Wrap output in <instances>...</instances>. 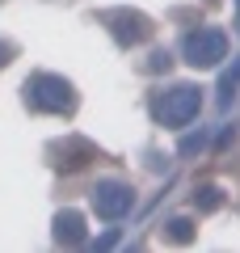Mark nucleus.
Segmentation results:
<instances>
[{
    "instance_id": "20e7f679",
    "label": "nucleus",
    "mask_w": 240,
    "mask_h": 253,
    "mask_svg": "<svg viewBox=\"0 0 240 253\" xmlns=\"http://www.w3.org/2000/svg\"><path fill=\"white\" fill-rule=\"evenodd\" d=\"M131 207H135V190L126 181L106 177V181L93 186V211L101 219H122V215H131Z\"/></svg>"
},
{
    "instance_id": "39448f33",
    "label": "nucleus",
    "mask_w": 240,
    "mask_h": 253,
    "mask_svg": "<svg viewBox=\"0 0 240 253\" xmlns=\"http://www.w3.org/2000/svg\"><path fill=\"white\" fill-rule=\"evenodd\" d=\"M110 21H114L110 30H114L118 46H135V42H143V38H148V30H152L148 21L139 17V13H114Z\"/></svg>"
},
{
    "instance_id": "9b49d317",
    "label": "nucleus",
    "mask_w": 240,
    "mask_h": 253,
    "mask_svg": "<svg viewBox=\"0 0 240 253\" xmlns=\"http://www.w3.org/2000/svg\"><path fill=\"white\" fill-rule=\"evenodd\" d=\"M169 63H173V55H169V51H152L148 72H169Z\"/></svg>"
},
{
    "instance_id": "f03ea898",
    "label": "nucleus",
    "mask_w": 240,
    "mask_h": 253,
    "mask_svg": "<svg viewBox=\"0 0 240 253\" xmlns=\"http://www.w3.org/2000/svg\"><path fill=\"white\" fill-rule=\"evenodd\" d=\"M26 101L34 110H51V114H68L76 106V89L55 72H34L26 81Z\"/></svg>"
},
{
    "instance_id": "4468645a",
    "label": "nucleus",
    "mask_w": 240,
    "mask_h": 253,
    "mask_svg": "<svg viewBox=\"0 0 240 253\" xmlns=\"http://www.w3.org/2000/svg\"><path fill=\"white\" fill-rule=\"evenodd\" d=\"M236 26H240V17H236Z\"/></svg>"
},
{
    "instance_id": "6e6552de",
    "label": "nucleus",
    "mask_w": 240,
    "mask_h": 253,
    "mask_svg": "<svg viewBox=\"0 0 240 253\" xmlns=\"http://www.w3.org/2000/svg\"><path fill=\"white\" fill-rule=\"evenodd\" d=\"M236 89H240V59H236V63L228 68V72L219 76V101H223V106H232V97H236Z\"/></svg>"
},
{
    "instance_id": "2eb2a0df",
    "label": "nucleus",
    "mask_w": 240,
    "mask_h": 253,
    "mask_svg": "<svg viewBox=\"0 0 240 253\" xmlns=\"http://www.w3.org/2000/svg\"><path fill=\"white\" fill-rule=\"evenodd\" d=\"M236 4H240V0H236Z\"/></svg>"
},
{
    "instance_id": "9d476101",
    "label": "nucleus",
    "mask_w": 240,
    "mask_h": 253,
    "mask_svg": "<svg viewBox=\"0 0 240 253\" xmlns=\"http://www.w3.org/2000/svg\"><path fill=\"white\" fill-rule=\"evenodd\" d=\"M202 148H206V131H194V135H186L177 144V152L181 156H194V152H202Z\"/></svg>"
},
{
    "instance_id": "f8f14e48",
    "label": "nucleus",
    "mask_w": 240,
    "mask_h": 253,
    "mask_svg": "<svg viewBox=\"0 0 240 253\" xmlns=\"http://www.w3.org/2000/svg\"><path fill=\"white\" fill-rule=\"evenodd\" d=\"M118 236H122V232H118V228H110L106 236H97V249H114V245H118Z\"/></svg>"
},
{
    "instance_id": "f257e3e1",
    "label": "nucleus",
    "mask_w": 240,
    "mask_h": 253,
    "mask_svg": "<svg viewBox=\"0 0 240 253\" xmlns=\"http://www.w3.org/2000/svg\"><path fill=\"white\" fill-rule=\"evenodd\" d=\"M198 110H202V89H198V84H173L169 93H160V97L152 101L156 123L169 126V131L190 126V123L198 118Z\"/></svg>"
},
{
    "instance_id": "7ed1b4c3",
    "label": "nucleus",
    "mask_w": 240,
    "mask_h": 253,
    "mask_svg": "<svg viewBox=\"0 0 240 253\" xmlns=\"http://www.w3.org/2000/svg\"><path fill=\"white\" fill-rule=\"evenodd\" d=\"M181 55H186L190 68H215L219 59H228V34L215 30V26L194 30V34H186V42H181Z\"/></svg>"
},
{
    "instance_id": "0eeeda50",
    "label": "nucleus",
    "mask_w": 240,
    "mask_h": 253,
    "mask_svg": "<svg viewBox=\"0 0 240 253\" xmlns=\"http://www.w3.org/2000/svg\"><path fill=\"white\" fill-rule=\"evenodd\" d=\"M194 207L198 211H219L223 207V190L219 186H198L194 190Z\"/></svg>"
},
{
    "instance_id": "ddd939ff",
    "label": "nucleus",
    "mask_w": 240,
    "mask_h": 253,
    "mask_svg": "<svg viewBox=\"0 0 240 253\" xmlns=\"http://www.w3.org/2000/svg\"><path fill=\"white\" fill-rule=\"evenodd\" d=\"M9 55H13V46H9V42H0V63H9Z\"/></svg>"
},
{
    "instance_id": "1a4fd4ad",
    "label": "nucleus",
    "mask_w": 240,
    "mask_h": 253,
    "mask_svg": "<svg viewBox=\"0 0 240 253\" xmlns=\"http://www.w3.org/2000/svg\"><path fill=\"white\" fill-rule=\"evenodd\" d=\"M169 241H177V245H190V241H194V224H190L186 215H181V219H169Z\"/></svg>"
},
{
    "instance_id": "423d86ee",
    "label": "nucleus",
    "mask_w": 240,
    "mask_h": 253,
    "mask_svg": "<svg viewBox=\"0 0 240 253\" xmlns=\"http://www.w3.org/2000/svg\"><path fill=\"white\" fill-rule=\"evenodd\" d=\"M55 245H84V215L80 211L55 215Z\"/></svg>"
}]
</instances>
